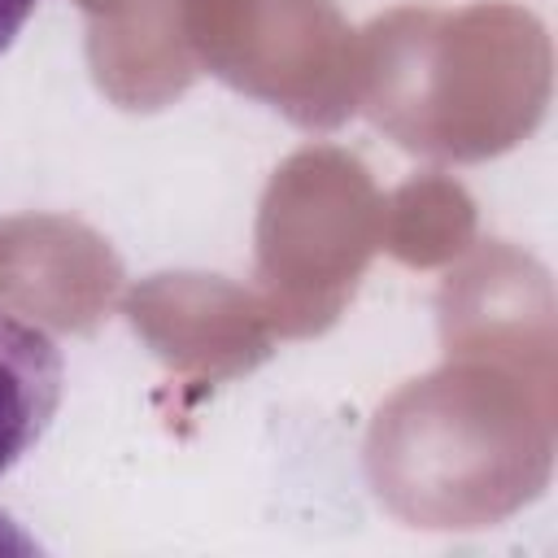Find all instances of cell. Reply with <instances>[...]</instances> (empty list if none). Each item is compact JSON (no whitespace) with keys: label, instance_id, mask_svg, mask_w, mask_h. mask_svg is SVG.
<instances>
[{"label":"cell","instance_id":"1","mask_svg":"<svg viewBox=\"0 0 558 558\" xmlns=\"http://www.w3.org/2000/svg\"><path fill=\"white\" fill-rule=\"evenodd\" d=\"M65 362L57 340L0 305V475H9L52 427Z\"/></svg>","mask_w":558,"mask_h":558},{"label":"cell","instance_id":"2","mask_svg":"<svg viewBox=\"0 0 558 558\" xmlns=\"http://www.w3.org/2000/svg\"><path fill=\"white\" fill-rule=\"evenodd\" d=\"M35 9H39V0H0V52L13 48V39L22 35V26L31 22Z\"/></svg>","mask_w":558,"mask_h":558}]
</instances>
